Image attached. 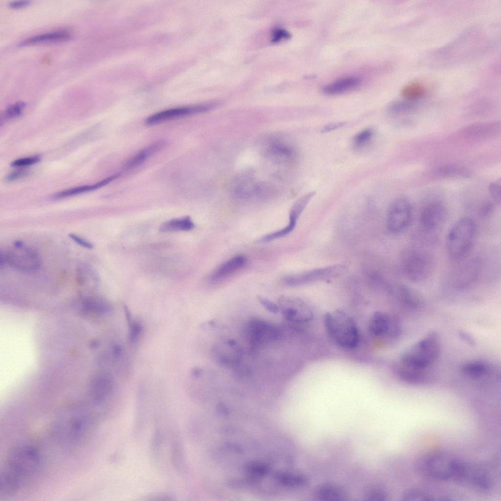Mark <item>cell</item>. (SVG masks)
I'll list each match as a JSON object with an SVG mask.
<instances>
[{
	"instance_id": "cell-1",
	"label": "cell",
	"mask_w": 501,
	"mask_h": 501,
	"mask_svg": "<svg viewBox=\"0 0 501 501\" xmlns=\"http://www.w3.org/2000/svg\"><path fill=\"white\" fill-rule=\"evenodd\" d=\"M41 467L40 453L34 446L20 444L11 449L1 468L0 496L19 492L32 481Z\"/></svg>"
},
{
	"instance_id": "cell-2",
	"label": "cell",
	"mask_w": 501,
	"mask_h": 501,
	"mask_svg": "<svg viewBox=\"0 0 501 501\" xmlns=\"http://www.w3.org/2000/svg\"><path fill=\"white\" fill-rule=\"evenodd\" d=\"M441 352L440 338L437 333L431 332L405 350L397 365L418 374H434L433 367Z\"/></svg>"
},
{
	"instance_id": "cell-3",
	"label": "cell",
	"mask_w": 501,
	"mask_h": 501,
	"mask_svg": "<svg viewBox=\"0 0 501 501\" xmlns=\"http://www.w3.org/2000/svg\"><path fill=\"white\" fill-rule=\"evenodd\" d=\"M91 425V418L86 409L79 406H70L58 415L54 432L60 442L74 444L86 437Z\"/></svg>"
},
{
	"instance_id": "cell-4",
	"label": "cell",
	"mask_w": 501,
	"mask_h": 501,
	"mask_svg": "<svg viewBox=\"0 0 501 501\" xmlns=\"http://www.w3.org/2000/svg\"><path fill=\"white\" fill-rule=\"evenodd\" d=\"M326 331L333 342L339 347L351 349L358 344L360 336L353 319L342 310H336L324 316Z\"/></svg>"
},
{
	"instance_id": "cell-5",
	"label": "cell",
	"mask_w": 501,
	"mask_h": 501,
	"mask_svg": "<svg viewBox=\"0 0 501 501\" xmlns=\"http://www.w3.org/2000/svg\"><path fill=\"white\" fill-rule=\"evenodd\" d=\"M493 468L489 464L461 459L455 482L481 492H488L495 484Z\"/></svg>"
},
{
	"instance_id": "cell-6",
	"label": "cell",
	"mask_w": 501,
	"mask_h": 501,
	"mask_svg": "<svg viewBox=\"0 0 501 501\" xmlns=\"http://www.w3.org/2000/svg\"><path fill=\"white\" fill-rule=\"evenodd\" d=\"M476 231V223L469 217L462 218L453 225L446 239L447 250L451 259L459 260L468 254L475 241Z\"/></svg>"
},
{
	"instance_id": "cell-7",
	"label": "cell",
	"mask_w": 501,
	"mask_h": 501,
	"mask_svg": "<svg viewBox=\"0 0 501 501\" xmlns=\"http://www.w3.org/2000/svg\"><path fill=\"white\" fill-rule=\"evenodd\" d=\"M457 457L445 452L436 451L422 456L416 469L422 476L438 481H453Z\"/></svg>"
},
{
	"instance_id": "cell-8",
	"label": "cell",
	"mask_w": 501,
	"mask_h": 501,
	"mask_svg": "<svg viewBox=\"0 0 501 501\" xmlns=\"http://www.w3.org/2000/svg\"><path fill=\"white\" fill-rule=\"evenodd\" d=\"M0 266L6 263L18 271L33 273L39 269L41 261L35 250L16 241L12 249L3 253L0 252Z\"/></svg>"
},
{
	"instance_id": "cell-9",
	"label": "cell",
	"mask_w": 501,
	"mask_h": 501,
	"mask_svg": "<svg viewBox=\"0 0 501 501\" xmlns=\"http://www.w3.org/2000/svg\"><path fill=\"white\" fill-rule=\"evenodd\" d=\"M244 332L247 341L253 349L274 342L282 336L281 329L278 326L256 318L247 323Z\"/></svg>"
},
{
	"instance_id": "cell-10",
	"label": "cell",
	"mask_w": 501,
	"mask_h": 501,
	"mask_svg": "<svg viewBox=\"0 0 501 501\" xmlns=\"http://www.w3.org/2000/svg\"><path fill=\"white\" fill-rule=\"evenodd\" d=\"M433 263L430 256L423 250L410 249L403 257L402 269L406 276L412 282H420L432 273Z\"/></svg>"
},
{
	"instance_id": "cell-11",
	"label": "cell",
	"mask_w": 501,
	"mask_h": 501,
	"mask_svg": "<svg viewBox=\"0 0 501 501\" xmlns=\"http://www.w3.org/2000/svg\"><path fill=\"white\" fill-rule=\"evenodd\" d=\"M412 206L406 198L395 200L390 205L387 219L388 230L394 234L404 231L410 225L412 218Z\"/></svg>"
},
{
	"instance_id": "cell-12",
	"label": "cell",
	"mask_w": 501,
	"mask_h": 501,
	"mask_svg": "<svg viewBox=\"0 0 501 501\" xmlns=\"http://www.w3.org/2000/svg\"><path fill=\"white\" fill-rule=\"evenodd\" d=\"M219 105L217 102L172 108L154 114L148 117L145 123L154 125L166 121L209 111Z\"/></svg>"
},
{
	"instance_id": "cell-13",
	"label": "cell",
	"mask_w": 501,
	"mask_h": 501,
	"mask_svg": "<svg viewBox=\"0 0 501 501\" xmlns=\"http://www.w3.org/2000/svg\"><path fill=\"white\" fill-rule=\"evenodd\" d=\"M235 340L224 339L215 344L211 349L214 360L224 366L238 367L242 362L243 351Z\"/></svg>"
},
{
	"instance_id": "cell-14",
	"label": "cell",
	"mask_w": 501,
	"mask_h": 501,
	"mask_svg": "<svg viewBox=\"0 0 501 501\" xmlns=\"http://www.w3.org/2000/svg\"><path fill=\"white\" fill-rule=\"evenodd\" d=\"M368 330L375 336L398 338L402 331L400 320L395 317L384 312H375L368 323Z\"/></svg>"
},
{
	"instance_id": "cell-15",
	"label": "cell",
	"mask_w": 501,
	"mask_h": 501,
	"mask_svg": "<svg viewBox=\"0 0 501 501\" xmlns=\"http://www.w3.org/2000/svg\"><path fill=\"white\" fill-rule=\"evenodd\" d=\"M462 375L471 381L484 384L492 382L497 378V369L490 363L483 360L467 361L460 367Z\"/></svg>"
},
{
	"instance_id": "cell-16",
	"label": "cell",
	"mask_w": 501,
	"mask_h": 501,
	"mask_svg": "<svg viewBox=\"0 0 501 501\" xmlns=\"http://www.w3.org/2000/svg\"><path fill=\"white\" fill-rule=\"evenodd\" d=\"M279 308L285 319L295 323H307L313 319V311L302 301L282 297L279 300Z\"/></svg>"
},
{
	"instance_id": "cell-17",
	"label": "cell",
	"mask_w": 501,
	"mask_h": 501,
	"mask_svg": "<svg viewBox=\"0 0 501 501\" xmlns=\"http://www.w3.org/2000/svg\"><path fill=\"white\" fill-rule=\"evenodd\" d=\"M343 271L342 266L334 265L289 275L284 278L283 282L289 286H297L337 276Z\"/></svg>"
},
{
	"instance_id": "cell-18",
	"label": "cell",
	"mask_w": 501,
	"mask_h": 501,
	"mask_svg": "<svg viewBox=\"0 0 501 501\" xmlns=\"http://www.w3.org/2000/svg\"><path fill=\"white\" fill-rule=\"evenodd\" d=\"M482 263L478 258H473L462 265L453 278V285L458 290H463L473 286L479 278Z\"/></svg>"
},
{
	"instance_id": "cell-19",
	"label": "cell",
	"mask_w": 501,
	"mask_h": 501,
	"mask_svg": "<svg viewBox=\"0 0 501 501\" xmlns=\"http://www.w3.org/2000/svg\"><path fill=\"white\" fill-rule=\"evenodd\" d=\"M113 381L108 373H101L91 380L89 388L91 401L95 406L104 404L109 399L113 389Z\"/></svg>"
},
{
	"instance_id": "cell-20",
	"label": "cell",
	"mask_w": 501,
	"mask_h": 501,
	"mask_svg": "<svg viewBox=\"0 0 501 501\" xmlns=\"http://www.w3.org/2000/svg\"><path fill=\"white\" fill-rule=\"evenodd\" d=\"M445 215V209L441 203L433 201L427 204L422 209L419 222L423 229L432 231L442 223Z\"/></svg>"
},
{
	"instance_id": "cell-21",
	"label": "cell",
	"mask_w": 501,
	"mask_h": 501,
	"mask_svg": "<svg viewBox=\"0 0 501 501\" xmlns=\"http://www.w3.org/2000/svg\"><path fill=\"white\" fill-rule=\"evenodd\" d=\"M166 144L164 140H159L144 148L129 159L123 165L122 174L131 171L143 163L151 156L161 150Z\"/></svg>"
},
{
	"instance_id": "cell-22",
	"label": "cell",
	"mask_w": 501,
	"mask_h": 501,
	"mask_svg": "<svg viewBox=\"0 0 501 501\" xmlns=\"http://www.w3.org/2000/svg\"><path fill=\"white\" fill-rule=\"evenodd\" d=\"M361 83V79L357 76H346L326 85L323 87L322 91L327 95L341 94L355 89Z\"/></svg>"
},
{
	"instance_id": "cell-23",
	"label": "cell",
	"mask_w": 501,
	"mask_h": 501,
	"mask_svg": "<svg viewBox=\"0 0 501 501\" xmlns=\"http://www.w3.org/2000/svg\"><path fill=\"white\" fill-rule=\"evenodd\" d=\"M246 263L247 259L244 256H235L216 269L211 274L210 279L214 281L221 280L241 269Z\"/></svg>"
},
{
	"instance_id": "cell-24",
	"label": "cell",
	"mask_w": 501,
	"mask_h": 501,
	"mask_svg": "<svg viewBox=\"0 0 501 501\" xmlns=\"http://www.w3.org/2000/svg\"><path fill=\"white\" fill-rule=\"evenodd\" d=\"M266 152L279 160L291 159L295 154L293 147L280 138H274L269 141L266 146Z\"/></svg>"
},
{
	"instance_id": "cell-25",
	"label": "cell",
	"mask_w": 501,
	"mask_h": 501,
	"mask_svg": "<svg viewBox=\"0 0 501 501\" xmlns=\"http://www.w3.org/2000/svg\"><path fill=\"white\" fill-rule=\"evenodd\" d=\"M121 175L120 173H116L95 184L80 186L62 191L54 195L53 198L55 199H62L99 189L118 178Z\"/></svg>"
},
{
	"instance_id": "cell-26",
	"label": "cell",
	"mask_w": 501,
	"mask_h": 501,
	"mask_svg": "<svg viewBox=\"0 0 501 501\" xmlns=\"http://www.w3.org/2000/svg\"><path fill=\"white\" fill-rule=\"evenodd\" d=\"M71 35L67 31H53L27 38L21 41L19 43V46H24L38 43L62 42L69 39Z\"/></svg>"
},
{
	"instance_id": "cell-27",
	"label": "cell",
	"mask_w": 501,
	"mask_h": 501,
	"mask_svg": "<svg viewBox=\"0 0 501 501\" xmlns=\"http://www.w3.org/2000/svg\"><path fill=\"white\" fill-rule=\"evenodd\" d=\"M316 495L319 500L328 501H342L346 497V493L342 487L330 483H323L318 486Z\"/></svg>"
},
{
	"instance_id": "cell-28",
	"label": "cell",
	"mask_w": 501,
	"mask_h": 501,
	"mask_svg": "<svg viewBox=\"0 0 501 501\" xmlns=\"http://www.w3.org/2000/svg\"><path fill=\"white\" fill-rule=\"evenodd\" d=\"M194 224L190 216L169 220L160 226L159 230L161 232H174L188 231L194 228Z\"/></svg>"
},
{
	"instance_id": "cell-29",
	"label": "cell",
	"mask_w": 501,
	"mask_h": 501,
	"mask_svg": "<svg viewBox=\"0 0 501 501\" xmlns=\"http://www.w3.org/2000/svg\"><path fill=\"white\" fill-rule=\"evenodd\" d=\"M315 194V191L308 192L300 197L294 204L290 211L289 223L296 226L299 216Z\"/></svg>"
},
{
	"instance_id": "cell-30",
	"label": "cell",
	"mask_w": 501,
	"mask_h": 501,
	"mask_svg": "<svg viewBox=\"0 0 501 501\" xmlns=\"http://www.w3.org/2000/svg\"><path fill=\"white\" fill-rule=\"evenodd\" d=\"M426 92L424 85L422 82L415 81L405 86L402 91V94L409 99H415L422 97Z\"/></svg>"
},
{
	"instance_id": "cell-31",
	"label": "cell",
	"mask_w": 501,
	"mask_h": 501,
	"mask_svg": "<svg viewBox=\"0 0 501 501\" xmlns=\"http://www.w3.org/2000/svg\"><path fill=\"white\" fill-rule=\"evenodd\" d=\"M435 497L432 493L419 488H410L406 490L402 495L404 501H433Z\"/></svg>"
},
{
	"instance_id": "cell-32",
	"label": "cell",
	"mask_w": 501,
	"mask_h": 501,
	"mask_svg": "<svg viewBox=\"0 0 501 501\" xmlns=\"http://www.w3.org/2000/svg\"><path fill=\"white\" fill-rule=\"evenodd\" d=\"M83 306L87 311L103 314L110 310L109 305L105 302L97 299H87L83 303Z\"/></svg>"
},
{
	"instance_id": "cell-33",
	"label": "cell",
	"mask_w": 501,
	"mask_h": 501,
	"mask_svg": "<svg viewBox=\"0 0 501 501\" xmlns=\"http://www.w3.org/2000/svg\"><path fill=\"white\" fill-rule=\"evenodd\" d=\"M373 136L374 132L372 129H364L354 136L353 143L357 148L364 147L370 142Z\"/></svg>"
},
{
	"instance_id": "cell-34",
	"label": "cell",
	"mask_w": 501,
	"mask_h": 501,
	"mask_svg": "<svg viewBox=\"0 0 501 501\" xmlns=\"http://www.w3.org/2000/svg\"><path fill=\"white\" fill-rule=\"evenodd\" d=\"M25 106V103L19 101L9 105L5 109L2 115L3 120H10L19 116Z\"/></svg>"
},
{
	"instance_id": "cell-35",
	"label": "cell",
	"mask_w": 501,
	"mask_h": 501,
	"mask_svg": "<svg viewBox=\"0 0 501 501\" xmlns=\"http://www.w3.org/2000/svg\"><path fill=\"white\" fill-rule=\"evenodd\" d=\"M496 128L491 124H479L468 128L466 133L471 136L479 137L490 135Z\"/></svg>"
},
{
	"instance_id": "cell-36",
	"label": "cell",
	"mask_w": 501,
	"mask_h": 501,
	"mask_svg": "<svg viewBox=\"0 0 501 501\" xmlns=\"http://www.w3.org/2000/svg\"><path fill=\"white\" fill-rule=\"evenodd\" d=\"M437 174L444 177H454L466 176L468 173L460 167L449 165L439 168L437 170Z\"/></svg>"
},
{
	"instance_id": "cell-37",
	"label": "cell",
	"mask_w": 501,
	"mask_h": 501,
	"mask_svg": "<svg viewBox=\"0 0 501 501\" xmlns=\"http://www.w3.org/2000/svg\"><path fill=\"white\" fill-rule=\"evenodd\" d=\"M40 156H33L16 159L11 162L10 165L12 167H23L34 164L40 161Z\"/></svg>"
},
{
	"instance_id": "cell-38",
	"label": "cell",
	"mask_w": 501,
	"mask_h": 501,
	"mask_svg": "<svg viewBox=\"0 0 501 501\" xmlns=\"http://www.w3.org/2000/svg\"><path fill=\"white\" fill-rule=\"evenodd\" d=\"M129 339L132 342H136L141 334L142 327L138 321L129 322Z\"/></svg>"
},
{
	"instance_id": "cell-39",
	"label": "cell",
	"mask_w": 501,
	"mask_h": 501,
	"mask_svg": "<svg viewBox=\"0 0 501 501\" xmlns=\"http://www.w3.org/2000/svg\"><path fill=\"white\" fill-rule=\"evenodd\" d=\"M257 298L259 303L269 312L277 314L279 311V308L277 305L268 299L261 296H257Z\"/></svg>"
},
{
	"instance_id": "cell-40",
	"label": "cell",
	"mask_w": 501,
	"mask_h": 501,
	"mask_svg": "<svg viewBox=\"0 0 501 501\" xmlns=\"http://www.w3.org/2000/svg\"><path fill=\"white\" fill-rule=\"evenodd\" d=\"M290 34L287 30L281 29H275L273 33L272 40L273 42H277L283 39H287L290 37Z\"/></svg>"
},
{
	"instance_id": "cell-41",
	"label": "cell",
	"mask_w": 501,
	"mask_h": 501,
	"mask_svg": "<svg viewBox=\"0 0 501 501\" xmlns=\"http://www.w3.org/2000/svg\"><path fill=\"white\" fill-rule=\"evenodd\" d=\"M489 192L494 201L498 204L501 203V187L498 183L494 182L489 186Z\"/></svg>"
},
{
	"instance_id": "cell-42",
	"label": "cell",
	"mask_w": 501,
	"mask_h": 501,
	"mask_svg": "<svg viewBox=\"0 0 501 501\" xmlns=\"http://www.w3.org/2000/svg\"><path fill=\"white\" fill-rule=\"evenodd\" d=\"M68 236L74 242L83 247L89 249H91L93 248L91 243L77 234L70 233L68 234Z\"/></svg>"
},
{
	"instance_id": "cell-43",
	"label": "cell",
	"mask_w": 501,
	"mask_h": 501,
	"mask_svg": "<svg viewBox=\"0 0 501 501\" xmlns=\"http://www.w3.org/2000/svg\"><path fill=\"white\" fill-rule=\"evenodd\" d=\"M28 174V172L25 170H19L14 171L6 176L5 181L6 182H11L23 178Z\"/></svg>"
},
{
	"instance_id": "cell-44",
	"label": "cell",
	"mask_w": 501,
	"mask_h": 501,
	"mask_svg": "<svg viewBox=\"0 0 501 501\" xmlns=\"http://www.w3.org/2000/svg\"><path fill=\"white\" fill-rule=\"evenodd\" d=\"M373 490L367 493V497L369 500H383L387 497V494L383 490Z\"/></svg>"
},
{
	"instance_id": "cell-45",
	"label": "cell",
	"mask_w": 501,
	"mask_h": 501,
	"mask_svg": "<svg viewBox=\"0 0 501 501\" xmlns=\"http://www.w3.org/2000/svg\"><path fill=\"white\" fill-rule=\"evenodd\" d=\"M344 124L345 123L342 122H337L330 123L329 124L326 125L322 128V132L323 133H326L332 131L333 130H335L336 129H337L343 126Z\"/></svg>"
},
{
	"instance_id": "cell-46",
	"label": "cell",
	"mask_w": 501,
	"mask_h": 501,
	"mask_svg": "<svg viewBox=\"0 0 501 501\" xmlns=\"http://www.w3.org/2000/svg\"><path fill=\"white\" fill-rule=\"evenodd\" d=\"M30 3L29 0H16L12 1L8 3V6L11 8H21L28 5Z\"/></svg>"
},
{
	"instance_id": "cell-47",
	"label": "cell",
	"mask_w": 501,
	"mask_h": 501,
	"mask_svg": "<svg viewBox=\"0 0 501 501\" xmlns=\"http://www.w3.org/2000/svg\"><path fill=\"white\" fill-rule=\"evenodd\" d=\"M493 211V206L491 205L487 204L484 205L481 208L480 213L482 216H487L490 215Z\"/></svg>"
},
{
	"instance_id": "cell-48",
	"label": "cell",
	"mask_w": 501,
	"mask_h": 501,
	"mask_svg": "<svg viewBox=\"0 0 501 501\" xmlns=\"http://www.w3.org/2000/svg\"><path fill=\"white\" fill-rule=\"evenodd\" d=\"M459 335L462 340H463L465 342L468 343L469 344H472L474 343L473 339L469 334H467L465 332H461Z\"/></svg>"
}]
</instances>
